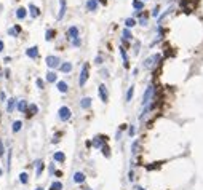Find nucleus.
Masks as SVG:
<instances>
[{
  "label": "nucleus",
  "instance_id": "52",
  "mask_svg": "<svg viewBox=\"0 0 203 190\" xmlns=\"http://www.w3.org/2000/svg\"><path fill=\"white\" fill-rule=\"evenodd\" d=\"M122 133H123V131H120V129L117 131V134H115V141H120V137H122Z\"/></svg>",
  "mask_w": 203,
  "mask_h": 190
},
{
  "label": "nucleus",
  "instance_id": "4",
  "mask_svg": "<svg viewBox=\"0 0 203 190\" xmlns=\"http://www.w3.org/2000/svg\"><path fill=\"white\" fill-rule=\"evenodd\" d=\"M107 141H109V136H106V134H96L91 139V145L95 149H101L104 144H107Z\"/></svg>",
  "mask_w": 203,
  "mask_h": 190
},
{
  "label": "nucleus",
  "instance_id": "9",
  "mask_svg": "<svg viewBox=\"0 0 203 190\" xmlns=\"http://www.w3.org/2000/svg\"><path fill=\"white\" fill-rule=\"evenodd\" d=\"M79 105H80V109H82V110H88V109H91V105H93V98H90V96L82 98L80 102H79Z\"/></svg>",
  "mask_w": 203,
  "mask_h": 190
},
{
  "label": "nucleus",
  "instance_id": "51",
  "mask_svg": "<svg viewBox=\"0 0 203 190\" xmlns=\"http://www.w3.org/2000/svg\"><path fill=\"white\" fill-rule=\"evenodd\" d=\"M13 29H14V30H16V32H18V35L21 34V30H22V29H21V26H19V24H14V26H13Z\"/></svg>",
  "mask_w": 203,
  "mask_h": 190
},
{
  "label": "nucleus",
  "instance_id": "59",
  "mask_svg": "<svg viewBox=\"0 0 203 190\" xmlns=\"http://www.w3.org/2000/svg\"><path fill=\"white\" fill-rule=\"evenodd\" d=\"M98 2H99L101 5H107V0H98Z\"/></svg>",
  "mask_w": 203,
  "mask_h": 190
},
{
  "label": "nucleus",
  "instance_id": "3",
  "mask_svg": "<svg viewBox=\"0 0 203 190\" xmlns=\"http://www.w3.org/2000/svg\"><path fill=\"white\" fill-rule=\"evenodd\" d=\"M88 78H90V64L88 62H83V66H82V69H80V77H79V86L80 88L87 85Z\"/></svg>",
  "mask_w": 203,
  "mask_h": 190
},
{
  "label": "nucleus",
  "instance_id": "53",
  "mask_svg": "<svg viewBox=\"0 0 203 190\" xmlns=\"http://www.w3.org/2000/svg\"><path fill=\"white\" fill-rule=\"evenodd\" d=\"M3 50H5V42L0 40V53H3Z\"/></svg>",
  "mask_w": 203,
  "mask_h": 190
},
{
  "label": "nucleus",
  "instance_id": "2",
  "mask_svg": "<svg viewBox=\"0 0 203 190\" xmlns=\"http://www.w3.org/2000/svg\"><path fill=\"white\" fill-rule=\"evenodd\" d=\"M155 86L154 85H149L146 88V91H144V94H142V107H146V105H149L152 101L155 99Z\"/></svg>",
  "mask_w": 203,
  "mask_h": 190
},
{
  "label": "nucleus",
  "instance_id": "12",
  "mask_svg": "<svg viewBox=\"0 0 203 190\" xmlns=\"http://www.w3.org/2000/svg\"><path fill=\"white\" fill-rule=\"evenodd\" d=\"M66 11H67V3H66V0H59V13H58V16H56L58 21H62V18L66 16Z\"/></svg>",
  "mask_w": 203,
  "mask_h": 190
},
{
  "label": "nucleus",
  "instance_id": "43",
  "mask_svg": "<svg viewBox=\"0 0 203 190\" xmlns=\"http://www.w3.org/2000/svg\"><path fill=\"white\" fill-rule=\"evenodd\" d=\"M152 16H154V18H158V16H160V7H158V5L155 7L154 10H152Z\"/></svg>",
  "mask_w": 203,
  "mask_h": 190
},
{
  "label": "nucleus",
  "instance_id": "57",
  "mask_svg": "<svg viewBox=\"0 0 203 190\" xmlns=\"http://www.w3.org/2000/svg\"><path fill=\"white\" fill-rule=\"evenodd\" d=\"M54 176H58V177H61V176H62V171H58V169H56V173H54Z\"/></svg>",
  "mask_w": 203,
  "mask_h": 190
},
{
  "label": "nucleus",
  "instance_id": "26",
  "mask_svg": "<svg viewBox=\"0 0 203 190\" xmlns=\"http://www.w3.org/2000/svg\"><path fill=\"white\" fill-rule=\"evenodd\" d=\"M53 161H56V163H64L66 161V153L64 152H54L53 153Z\"/></svg>",
  "mask_w": 203,
  "mask_h": 190
},
{
  "label": "nucleus",
  "instance_id": "37",
  "mask_svg": "<svg viewBox=\"0 0 203 190\" xmlns=\"http://www.w3.org/2000/svg\"><path fill=\"white\" fill-rule=\"evenodd\" d=\"M35 85H37V88H38V90H45L46 82H45V80H42V78H37V80H35Z\"/></svg>",
  "mask_w": 203,
  "mask_h": 190
},
{
  "label": "nucleus",
  "instance_id": "22",
  "mask_svg": "<svg viewBox=\"0 0 203 190\" xmlns=\"http://www.w3.org/2000/svg\"><path fill=\"white\" fill-rule=\"evenodd\" d=\"M85 181H87V176H85V173L77 171L75 174H74V182H75V184H83Z\"/></svg>",
  "mask_w": 203,
  "mask_h": 190
},
{
  "label": "nucleus",
  "instance_id": "42",
  "mask_svg": "<svg viewBox=\"0 0 203 190\" xmlns=\"http://www.w3.org/2000/svg\"><path fill=\"white\" fill-rule=\"evenodd\" d=\"M160 165H162V163H152V165H147V166H146V169H147V171H152V169H158V168H160Z\"/></svg>",
  "mask_w": 203,
  "mask_h": 190
},
{
  "label": "nucleus",
  "instance_id": "7",
  "mask_svg": "<svg viewBox=\"0 0 203 190\" xmlns=\"http://www.w3.org/2000/svg\"><path fill=\"white\" fill-rule=\"evenodd\" d=\"M77 37H80V29L75 24L69 26L67 30H66V38H67V40H74V38H77Z\"/></svg>",
  "mask_w": 203,
  "mask_h": 190
},
{
  "label": "nucleus",
  "instance_id": "24",
  "mask_svg": "<svg viewBox=\"0 0 203 190\" xmlns=\"http://www.w3.org/2000/svg\"><path fill=\"white\" fill-rule=\"evenodd\" d=\"M139 149H141V141H139V139L133 141V144H131V155L136 157L139 153Z\"/></svg>",
  "mask_w": 203,
  "mask_h": 190
},
{
  "label": "nucleus",
  "instance_id": "13",
  "mask_svg": "<svg viewBox=\"0 0 203 190\" xmlns=\"http://www.w3.org/2000/svg\"><path fill=\"white\" fill-rule=\"evenodd\" d=\"M34 166H35V177H40L42 173L45 171V163H43V160H35Z\"/></svg>",
  "mask_w": 203,
  "mask_h": 190
},
{
  "label": "nucleus",
  "instance_id": "30",
  "mask_svg": "<svg viewBox=\"0 0 203 190\" xmlns=\"http://www.w3.org/2000/svg\"><path fill=\"white\" fill-rule=\"evenodd\" d=\"M133 96H134V85H131L130 88H128V91H126V96H125V101H126V102H131Z\"/></svg>",
  "mask_w": 203,
  "mask_h": 190
},
{
  "label": "nucleus",
  "instance_id": "38",
  "mask_svg": "<svg viewBox=\"0 0 203 190\" xmlns=\"http://www.w3.org/2000/svg\"><path fill=\"white\" fill-rule=\"evenodd\" d=\"M93 62H95L96 66H103V62H104V56H103V54H98Z\"/></svg>",
  "mask_w": 203,
  "mask_h": 190
},
{
  "label": "nucleus",
  "instance_id": "62",
  "mask_svg": "<svg viewBox=\"0 0 203 190\" xmlns=\"http://www.w3.org/2000/svg\"><path fill=\"white\" fill-rule=\"evenodd\" d=\"M83 190H93V189H90V187H85Z\"/></svg>",
  "mask_w": 203,
  "mask_h": 190
},
{
  "label": "nucleus",
  "instance_id": "16",
  "mask_svg": "<svg viewBox=\"0 0 203 190\" xmlns=\"http://www.w3.org/2000/svg\"><path fill=\"white\" fill-rule=\"evenodd\" d=\"M27 107H29V101H26V99H19L18 101V104H16V110H18V112L26 113Z\"/></svg>",
  "mask_w": 203,
  "mask_h": 190
},
{
  "label": "nucleus",
  "instance_id": "36",
  "mask_svg": "<svg viewBox=\"0 0 203 190\" xmlns=\"http://www.w3.org/2000/svg\"><path fill=\"white\" fill-rule=\"evenodd\" d=\"M10 168H11V150H8V153H7V165H5L7 173L10 171Z\"/></svg>",
  "mask_w": 203,
  "mask_h": 190
},
{
  "label": "nucleus",
  "instance_id": "1",
  "mask_svg": "<svg viewBox=\"0 0 203 190\" xmlns=\"http://www.w3.org/2000/svg\"><path fill=\"white\" fill-rule=\"evenodd\" d=\"M160 61H162V54L155 53V54H152V56H149V58L144 59L142 67H144L146 70H150V69H154V67L157 66V64H160Z\"/></svg>",
  "mask_w": 203,
  "mask_h": 190
},
{
  "label": "nucleus",
  "instance_id": "18",
  "mask_svg": "<svg viewBox=\"0 0 203 190\" xmlns=\"http://www.w3.org/2000/svg\"><path fill=\"white\" fill-rule=\"evenodd\" d=\"M45 82L46 83H58V74L54 70H48L46 77H45Z\"/></svg>",
  "mask_w": 203,
  "mask_h": 190
},
{
  "label": "nucleus",
  "instance_id": "63",
  "mask_svg": "<svg viewBox=\"0 0 203 190\" xmlns=\"http://www.w3.org/2000/svg\"><path fill=\"white\" fill-rule=\"evenodd\" d=\"M144 2H146V0H144Z\"/></svg>",
  "mask_w": 203,
  "mask_h": 190
},
{
  "label": "nucleus",
  "instance_id": "44",
  "mask_svg": "<svg viewBox=\"0 0 203 190\" xmlns=\"http://www.w3.org/2000/svg\"><path fill=\"white\" fill-rule=\"evenodd\" d=\"M134 179H136V174H134V171H133V169H130V171H128V181L133 182Z\"/></svg>",
  "mask_w": 203,
  "mask_h": 190
},
{
  "label": "nucleus",
  "instance_id": "32",
  "mask_svg": "<svg viewBox=\"0 0 203 190\" xmlns=\"http://www.w3.org/2000/svg\"><path fill=\"white\" fill-rule=\"evenodd\" d=\"M101 152H103V155L106 157V158H111V155H112V150H111V147H109V144H104L103 147H101Z\"/></svg>",
  "mask_w": 203,
  "mask_h": 190
},
{
  "label": "nucleus",
  "instance_id": "60",
  "mask_svg": "<svg viewBox=\"0 0 203 190\" xmlns=\"http://www.w3.org/2000/svg\"><path fill=\"white\" fill-rule=\"evenodd\" d=\"M134 190H146V189H144V187H141V185H136V187H134Z\"/></svg>",
  "mask_w": 203,
  "mask_h": 190
},
{
  "label": "nucleus",
  "instance_id": "54",
  "mask_svg": "<svg viewBox=\"0 0 203 190\" xmlns=\"http://www.w3.org/2000/svg\"><path fill=\"white\" fill-rule=\"evenodd\" d=\"M128 126H130V125H125V123H123V125H120L118 129H120V131H125V129H128Z\"/></svg>",
  "mask_w": 203,
  "mask_h": 190
},
{
  "label": "nucleus",
  "instance_id": "17",
  "mask_svg": "<svg viewBox=\"0 0 203 190\" xmlns=\"http://www.w3.org/2000/svg\"><path fill=\"white\" fill-rule=\"evenodd\" d=\"M56 88H58V91H59V93H62V94L69 93V85H67V82H64V80H58Z\"/></svg>",
  "mask_w": 203,
  "mask_h": 190
},
{
  "label": "nucleus",
  "instance_id": "58",
  "mask_svg": "<svg viewBox=\"0 0 203 190\" xmlns=\"http://www.w3.org/2000/svg\"><path fill=\"white\" fill-rule=\"evenodd\" d=\"M139 74V69H138V67H136V69H133V75H138Z\"/></svg>",
  "mask_w": 203,
  "mask_h": 190
},
{
  "label": "nucleus",
  "instance_id": "46",
  "mask_svg": "<svg viewBox=\"0 0 203 190\" xmlns=\"http://www.w3.org/2000/svg\"><path fill=\"white\" fill-rule=\"evenodd\" d=\"M7 32H8V35H10V37H18V32L13 29V27H10V29L7 30Z\"/></svg>",
  "mask_w": 203,
  "mask_h": 190
},
{
  "label": "nucleus",
  "instance_id": "41",
  "mask_svg": "<svg viewBox=\"0 0 203 190\" xmlns=\"http://www.w3.org/2000/svg\"><path fill=\"white\" fill-rule=\"evenodd\" d=\"M61 136H62V131H58V133L53 136L51 142H53V144H58V142H59V137H61Z\"/></svg>",
  "mask_w": 203,
  "mask_h": 190
},
{
  "label": "nucleus",
  "instance_id": "31",
  "mask_svg": "<svg viewBox=\"0 0 203 190\" xmlns=\"http://www.w3.org/2000/svg\"><path fill=\"white\" fill-rule=\"evenodd\" d=\"M122 38H123V40H133V32H131V29H126V27H125L123 32H122Z\"/></svg>",
  "mask_w": 203,
  "mask_h": 190
},
{
  "label": "nucleus",
  "instance_id": "11",
  "mask_svg": "<svg viewBox=\"0 0 203 190\" xmlns=\"http://www.w3.org/2000/svg\"><path fill=\"white\" fill-rule=\"evenodd\" d=\"M27 10H29V16L30 18H34V19H37L38 16H40V8L35 5V3H29V7H27Z\"/></svg>",
  "mask_w": 203,
  "mask_h": 190
},
{
  "label": "nucleus",
  "instance_id": "40",
  "mask_svg": "<svg viewBox=\"0 0 203 190\" xmlns=\"http://www.w3.org/2000/svg\"><path fill=\"white\" fill-rule=\"evenodd\" d=\"M72 46H75V48H80V46H82V38H80V37L74 38V40H72Z\"/></svg>",
  "mask_w": 203,
  "mask_h": 190
},
{
  "label": "nucleus",
  "instance_id": "35",
  "mask_svg": "<svg viewBox=\"0 0 203 190\" xmlns=\"http://www.w3.org/2000/svg\"><path fill=\"white\" fill-rule=\"evenodd\" d=\"M19 182H21V184H29V174L27 173H21L19 174Z\"/></svg>",
  "mask_w": 203,
  "mask_h": 190
},
{
  "label": "nucleus",
  "instance_id": "34",
  "mask_svg": "<svg viewBox=\"0 0 203 190\" xmlns=\"http://www.w3.org/2000/svg\"><path fill=\"white\" fill-rule=\"evenodd\" d=\"M147 18H149V13H144L142 16L139 18L138 24H139V26H142V27H146V26H147Z\"/></svg>",
  "mask_w": 203,
  "mask_h": 190
},
{
  "label": "nucleus",
  "instance_id": "33",
  "mask_svg": "<svg viewBox=\"0 0 203 190\" xmlns=\"http://www.w3.org/2000/svg\"><path fill=\"white\" fill-rule=\"evenodd\" d=\"M50 190H62V182L61 181H53L50 185Z\"/></svg>",
  "mask_w": 203,
  "mask_h": 190
},
{
  "label": "nucleus",
  "instance_id": "27",
  "mask_svg": "<svg viewBox=\"0 0 203 190\" xmlns=\"http://www.w3.org/2000/svg\"><path fill=\"white\" fill-rule=\"evenodd\" d=\"M21 129H22V121L21 120H14L13 123H11V131H13L14 134L19 133Z\"/></svg>",
  "mask_w": 203,
  "mask_h": 190
},
{
  "label": "nucleus",
  "instance_id": "14",
  "mask_svg": "<svg viewBox=\"0 0 203 190\" xmlns=\"http://www.w3.org/2000/svg\"><path fill=\"white\" fill-rule=\"evenodd\" d=\"M26 56L29 59H37L38 58V46H29L26 50Z\"/></svg>",
  "mask_w": 203,
  "mask_h": 190
},
{
  "label": "nucleus",
  "instance_id": "28",
  "mask_svg": "<svg viewBox=\"0 0 203 190\" xmlns=\"http://www.w3.org/2000/svg\"><path fill=\"white\" fill-rule=\"evenodd\" d=\"M133 8L134 11H142L144 10V0H133Z\"/></svg>",
  "mask_w": 203,
  "mask_h": 190
},
{
  "label": "nucleus",
  "instance_id": "8",
  "mask_svg": "<svg viewBox=\"0 0 203 190\" xmlns=\"http://www.w3.org/2000/svg\"><path fill=\"white\" fill-rule=\"evenodd\" d=\"M98 93H99L101 101L106 104V102L109 101V91H107V86L104 85V83H101V85H99V88H98Z\"/></svg>",
  "mask_w": 203,
  "mask_h": 190
},
{
  "label": "nucleus",
  "instance_id": "47",
  "mask_svg": "<svg viewBox=\"0 0 203 190\" xmlns=\"http://www.w3.org/2000/svg\"><path fill=\"white\" fill-rule=\"evenodd\" d=\"M8 99H7V93L5 91H0V102H7Z\"/></svg>",
  "mask_w": 203,
  "mask_h": 190
},
{
  "label": "nucleus",
  "instance_id": "19",
  "mask_svg": "<svg viewBox=\"0 0 203 190\" xmlns=\"http://www.w3.org/2000/svg\"><path fill=\"white\" fill-rule=\"evenodd\" d=\"M72 69H74L72 62H61V66H59V72L62 74H71Z\"/></svg>",
  "mask_w": 203,
  "mask_h": 190
},
{
  "label": "nucleus",
  "instance_id": "45",
  "mask_svg": "<svg viewBox=\"0 0 203 190\" xmlns=\"http://www.w3.org/2000/svg\"><path fill=\"white\" fill-rule=\"evenodd\" d=\"M48 173H50V176H54V173H56V168H54V163H51L48 166Z\"/></svg>",
  "mask_w": 203,
  "mask_h": 190
},
{
  "label": "nucleus",
  "instance_id": "6",
  "mask_svg": "<svg viewBox=\"0 0 203 190\" xmlns=\"http://www.w3.org/2000/svg\"><path fill=\"white\" fill-rule=\"evenodd\" d=\"M58 118H59L61 121H69L72 118V110L67 107V105H62L58 110Z\"/></svg>",
  "mask_w": 203,
  "mask_h": 190
},
{
  "label": "nucleus",
  "instance_id": "10",
  "mask_svg": "<svg viewBox=\"0 0 203 190\" xmlns=\"http://www.w3.org/2000/svg\"><path fill=\"white\" fill-rule=\"evenodd\" d=\"M38 113V105L37 104H34V102H30L29 104V107H27V110H26V118H32V117H35Z\"/></svg>",
  "mask_w": 203,
  "mask_h": 190
},
{
  "label": "nucleus",
  "instance_id": "23",
  "mask_svg": "<svg viewBox=\"0 0 203 190\" xmlns=\"http://www.w3.org/2000/svg\"><path fill=\"white\" fill-rule=\"evenodd\" d=\"M56 35H58L56 29H46V32H45V40H46V42H53L54 38H56Z\"/></svg>",
  "mask_w": 203,
  "mask_h": 190
},
{
  "label": "nucleus",
  "instance_id": "20",
  "mask_svg": "<svg viewBox=\"0 0 203 190\" xmlns=\"http://www.w3.org/2000/svg\"><path fill=\"white\" fill-rule=\"evenodd\" d=\"M98 8H99V2H98V0H87V10L90 13L96 11Z\"/></svg>",
  "mask_w": 203,
  "mask_h": 190
},
{
  "label": "nucleus",
  "instance_id": "21",
  "mask_svg": "<svg viewBox=\"0 0 203 190\" xmlns=\"http://www.w3.org/2000/svg\"><path fill=\"white\" fill-rule=\"evenodd\" d=\"M16 104H18L16 98H10V99L7 101V112H8V113H11L14 109H16Z\"/></svg>",
  "mask_w": 203,
  "mask_h": 190
},
{
  "label": "nucleus",
  "instance_id": "50",
  "mask_svg": "<svg viewBox=\"0 0 203 190\" xmlns=\"http://www.w3.org/2000/svg\"><path fill=\"white\" fill-rule=\"evenodd\" d=\"M101 77H103V78H107V77H109V70H107V69H101Z\"/></svg>",
  "mask_w": 203,
  "mask_h": 190
},
{
  "label": "nucleus",
  "instance_id": "5",
  "mask_svg": "<svg viewBox=\"0 0 203 190\" xmlns=\"http://www.w3.org/2000/svg\"><path fill=\"white\" fill-rule=\"evenodd\" d=\"M45 64L51 70H56V69H59V66H61V59L58 56H54V54H50V56L45 58Z\"/></svg>",
  "mask_w": 203,
  "mask_h": 190
},
{
  "label": "nucleus",
  "instance_id": "39",
  "mask_svg": "<svg viewBox=\"0 0 203 190\" xmlns=\"http://www.w3.org/2000/svg\"><path fill=\"white\" fill-rule=\"evenodd\" d=\"M134 134H136V126L134 125H130V126H128V136L134 137Z\"/></svg>",
  "mask_w": 203,
  "mask_h": 190
},
{
  "label": "nucleus",
  "instance_id": "15",
  "mask_svg": "<svg viewBox=\"0 0 203 190\" xmlns=\"http://www.w3.org/2000/svg\"><path fill=\"white\" fill-rule=\"evenodd\" d=\"M118 51H120V56H122V59H123V67H125V69H130V59H128L126 50H125L123 46H120Z\"/></svg>",
  "mask_w": 203,
  "mask_h": 190
},
{
  "label": "nucleus",
  "instance_id": "25",
  "mask_svg": "<svg viewBox=\"0 0 203 190\" xmlns=\"http://www.w3.org/2000/svg\"><path fill=\"white\" fill-rule=\"evenodd\" d=\"M14 14H16V18L19 19V21H22V19H26V16H27V10L22 8V7H18L16 11H14Z\"/></svg>",
  "mask_w": 203,
  "mask_h": 190
},
{
  "label": "nucleus",
  "instance_id": "55",
  "mask_svg": "<svg viewBox=\"0 0 203 190\" xmlns=\"http://www.w3.org/2000/svg\"><path fill=\"white\" fill-rule=\"evenodd\" d=\"M3 62H5V64H8V62H11V58H10V56H5V58H3Z\"/></svg>",
  "mask_w": 203,
  "mask_h": 190
},
{
  "label": "nucleus",
  "instance_id": "56",
  "mask_svg": "<svg viewBox=\"0 0 203 190\" xmlns=\"http://www.w3.org/2000/svg\"><path fill=\"white\" fill-rule=\"evenodd\" d=\"M11 77V75H10V69H7L5 70V78H10Z\"/></svg>",
  "mask_w": 203,
  "mask_h": 190
},
{
  "label": "nucleus",
  "instance_id": "61",
  "mask_svg": "<svg viewBox=\"0 0 203 190\" xmlns=\"http://www.w3.org/2000/svg\"><path fill=\"white\" fill-rule=\"evenodd\" d=\"M35 190H45V189H42V187H37Z\"/></svg>",
  "mask_w": 203,
  "mask_h": 190
},
{
  "label": "nucleus",
  "instance_id": "49",
  "mask_svg": "<svg viewBox=\"0 0 203 190\" xmlns=\"http://www.w3.org/2000/svg\"><path fill=\"white\" fill-rule=\"evenodd\" d=\"M3 155H5V147H3V142L0 141V158H3Z\"/></svg>",
  "mask_w": 203,
  "mask_h": 190
},
{
  "label": "nucleus",
  "instance_id": "48",
  "mask_svg": "<svg viewBox=\"0 0 203 190\" xmlns=\"http://www.w3.org/2000/svg\"><path fill=\"white\" fill-rule=\"evenodd\" d=\"M139 50H141V42L134 43V54H139Z\"/></svg>",
  "mask_w": 203,
  "mask_h": 190
},
{
  "label": "nucleus",
  "instance_id": "29",
  "mask_svg": "<svg viewBox=\"0 0 203 190\" xmlns=\"http://www.w3.org/2000/svg\"><path fill=\"white\" fill-rule=\"evenodd\" d=\"M136 24H138V21H136L134 18H126L125 19V27H126V29H133Z\"/></svg>",
  "mask_w": 203,
  "mask_h": 190
}]
</instances>
